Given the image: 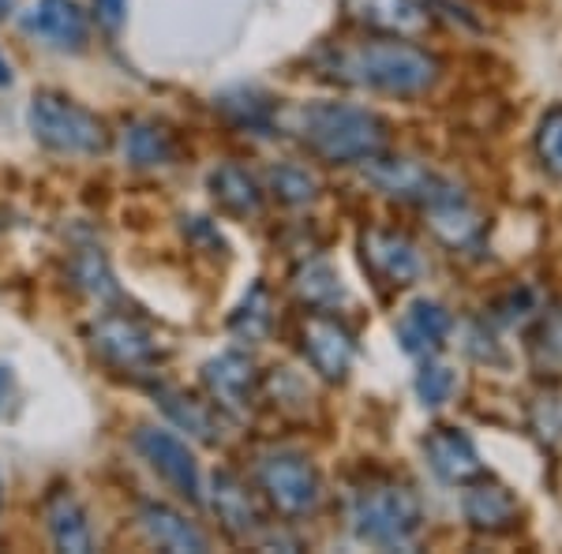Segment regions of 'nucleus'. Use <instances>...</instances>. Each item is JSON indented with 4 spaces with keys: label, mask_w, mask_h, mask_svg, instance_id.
<instances>
[{
    "label": "nucleus",
    "mask_w": 562,
    "mask_h": 554,
    "mask_svg": "<svg viewBox=\"0 0 562 554\" xmlns=\"http://www.w3.org/2000/svg\"><path fill=\"white\" fill-rule=\"evenodd\" d=\"M312 65L330 83L386 98H420L442 76L435 53L416 45L413 38H390V34L323 45L312 57Z\"/></svg>",
    "instance_id": "1"
},
{
    "label": "nucleus",
    "mask_w": 562,
    "mask_h": 554,
    "mask_svg": "<svg viewBox=\"0 0 562 554\" xmlns=\"http://www.w3.org/2000/svg\"><path fill=\"white\" fill-rule=\"evenodd\" d=\"M289 132H296V139L330 166H364L390 147V124L383 116L349 102H307L293 109Z\"/></svg>",
    "instance_id": "2"
},
{
    "label": "nucleus",
    "mask_w": 562,
    "mask_h": 554,
    "mask_svg": "<svg viewBox=\"0 0 562 554\" xmlns=\"http://www.w3.org/2000/svg\"><path fill=\"white\" fill-rule=\"evenodd\" d=\"M349 529L360 543L405 551L424 532L420 495L390 476H371L349 495Z\"/></svg>",
    "instance_id": "3"
},
{
    "label": "nucleus",
    "mask_w": 562,
    "mask_h": 554,
    "mask_svg": "<svg viewBox=\"0 0 562 554\" xmlns=\"http://www.w3.org/2000/svg\"><path fill=\"white\" fill-rule=\"evenodd\" d=\"M26 128L45 150L71 154V158H94L109 147V128L98 113L79 105L60 90H38L26 105Z\"/></svg>",
    "instance_id": "4"
},
{
    "label": "nucleus",
    "mask_w": 562,
    "mask_h": 554,
    "mask_svg": "<svg viewBox=\"0 0 562 554\" xmlns=\"http://www.w3.org/2000/svg\"><path fill=\"white\" fill-rule=\"evenodd\" d=\"M256 479H259V490L267 495V502L274 506L281 517H289V521L315 513L323 502L319 468L296 450H274V453H267V457H259Z\"/></svg>",
    "instance_id": "5"
},
{
    "label": "nucleus",
    "mask_w": 562,
    "mask_h": 554,
    "mask_svg": "<svg viewBox=\"0 0 562 554\" xmlns=\"http://www.w3.org/2000/svg\"><path fill=\"white\" fill-rule=\"evenodd\" d=\"M132 446L139 450V457L166 479L169 487L177 490L180 498L188 502H203V476H199L195 465V453L188 450V442L180 434L166 431V427H135L132 434Z\"/></svg>",
    "instance_id": "6"
},
{
    "label": "nucleus",
    "mask_w": 562,
    "mask_h": 554,
    "mask_svg": "<svg viewBox=\"0 0 562 554\" xmlns=\"http://www.w3.org/2000/svg\"><path fill=\"white\" fill-rule=\"evenodd\" d=\"M90 344H94V352L109 363V368L128 371V375L150 371L161 357L158 341H154V333L147 326L135 323L132 315H121V312H105L102 319L90 326Z\"/></svg>",
    "instance_id": "7"
},
{
    "label": "nucleus",
    "mask_w": 562,
    "mask_h": 554,
    "mask_svg": "<svg viewBox=\"0 0 562 554\" xmlns=\"http://www.w3.org/2000/svg\"><path fill=\"white\" fill-rule=\"evenodd\" d=\"M364 177L383 195L402 199V203H416V206H431L435 199H442L450 188H458L454 180L439 177V172H431L428 166H420V161H413V158H386V150L364 161Z\"/></svg>",
    "instance_id": "8"
},
{
    "label": "nucleus",
    "mask_w": 562,
    "mask_h": 554,
    "mask_svg": "<svg viewBox=\"0 0 562 554\" xmlns=\"http://www.w3.org/2000/svg\"><path fill=\"white\" fill-rule=\"evenodd\" d=\"M301 349L307 363L326 378V383H341L349 375L352 360H357V338L346 323H338L330 312H315L304 319Z\"/></svg>",
    "instance_id": "9"
},
{
    "label": "nucleus",
    "mask_w": 562,
    "mask_h": 554,
    "mask_svg": "<svg viewBox=\"0 0 562 554\" xmlns=\"http://www.w3.org/2000/svg\"><path fill=\"white\" fill-rule=\"evenodd\" d=\"M203 386L222 412L244 416L251 408V402H256V389H259L256 360L240 349L217 352L214 360L203 363Z\"/></svg>",
    "instance_id": "10"
},
{
    "label": "nucleus",
    "mask_w": 562,
    "mask_h": 554,
    "mask_svg": "<svg viewBox=\"0 0 562 554\" xmlns=\"http://www.w3.org/2000/svg\"><path fill=\"white\" fill-rule=\"evenodd\" d=\"M360 256L364 267L386 285H413L424 278V256L420 248L397 229H364L360 236Z\"/></svg>",
    "instance_id": "11"
},
{
    "label": "nucleus",
    "mask_w": 562,
    "mask_h": 554,
    "mask_svg": "<svg viewBox=\"0 0 562 554\" xmlns=\"http://www.w3.org/2000/svg\"><path fill=\"white\" fill-rule=\"evenodd\" d=\"M424 457L435 476L450 487H465L484 476V461H480L476 442L465 434V427H431L424 434Z\"/></svg>",
    "instance_id": "12"
},
{
    "label": "nucleus",
    "mask_w": 562,
    "mask_h": 554,
    "mask_svg": "<svg viewBox=\"0 0 562 554\" xmlns=\"http://www.w3.org/2000/svg\"><path fill=\"white\" fill-rule=\"evenodd\" d=\"M461 513H465V524L484 535H503L521 524V502L506 484L498 479H487V472L473 484L461 487Z\"/></svg>",
    "instance_id": "13"
},
{
    "label": "nucleus",
    "mask_w": 562,
    "mask_h": 554,
    "mask_svg": "<svg viewBox=\"0 0 562 554\" xmlns=\"http://www.w3.org/2000/svg\"><path fill=\"white\" fill-rule=\"evenodd\" d=\"M341 12L349 23L390 34V38H416L431 26V12L424 0H341Z\"/></svg>",
    "instance_id": "14"
},
{
    "label": "nucleus",
    "mask_w": 562,
    "mask_h": 554,
    "mask_svg": "<svg viewBox=\"0 0 562 554\" xmlns=\"http://www.w3.org/2000/svg\"><path fill=\"white\" fill-rule=\"evenodd\" d=\"M450 330H454V315H450L439 299H428V296L413 299L402 312V319H397V341H402V349L416 360L439 357L450 341Z\"/></svg>",
    "instance_id": "15"
},
{
    "label": "nucleus",
    "mask_w": 562,
    "mask_h": 554,
    "mask_svg": "<svg viewBox=\"0 0 562 554\" xmlns=\"http://www.w3.org/2000/svg\"><path fill=\"white\" fill-rule=\"evenodd\" d=\"M26 31L60 53H83L90 42V20L76 0H38L26 15Z\"/></svg>",
    "instance_id": "16"
},
{
    "label": "nucleus",
    "mask_w": 562,
    "mask_h": 554,
    "mask_svg": "<svg viewBox=\"0 0 562 554\" xmlns=\"http://www.w3.org/2000/svg\"><path fill=\"white\" fill-rule=\"evenodd\" d=\"M211 506L222 521V529L233 540H267V521H262L251 490L240 484L233 472H214L211 479Z\"/></svg>",
    "instance_id": "17"
},
{
    "label": "nucleus",
    "mask_w": 562,
    "mask_h": 554,
    "mask_svg": "<svg viewBox=\"0 0 562 554\" xmlns=\"http://www.w3.org/2000/svg\"><path fill=\"white\" fill-rule=\"evenodd\" d=\"M424 211L431 217V233L439 236L447 248H454V251L480 248V240H484V217H480V211L469 203L461 188H450L447 195L435 199Z\"/></svg>",
    "instance_id": "18"
},
{
    "label": "nucleus",
    "mask_w": 562,
    "mask_h": 554,
    "mask_svg": "<svg viewBox=\"0 0 562 554\" xmlns=\"http://www.w3.org/2000/svg\"><path fill=\"white\" fill-rule=\"evenodd\" d=\"M139 529L147 532L150 543L173 554H203L211 551V540L188 521L184 513L166 502H143L139 506Z\"/></svg>",
    "instance_id": "19"
},
{
    "label": "nucleus",
    "mask_w": 562,
    "mask_h": 554,
    "mask_svg": "<svg viewBox=\"0 0 562 554\" xmlns=\"http://www.w3.org/2000/svg\"><path fill=\"white\" fill-rule=\"evenodd\" d=\"M45 524H49L53 547L65 554H87L94 547V535H90L87 510L79 506V498L71 490L57 487L45 495Z\"/></svg>",
    "instance_id": "20"
},
{
    "label": "nucleus",
    "mask_w": 562,
    "mask_h": 554,
    "mask_svg": "<svg viewBox=\"0 0 562 554\" xmlns=\"http://www.w3.org/2000/svg\"><path fill=\"white\" fill-rule=\"evenodd\" d=\"M293 293L312 312H338L349 299L346 281L326 259H307L293 270Z\"/></svg>",
    "instance_id": "21"
},
{
    "label": "nucleus",
    "mask_w": 562,
    "mask_h": 554,
    "mask_svg": "<svg viewBox=\"0 0 562 554\" xmlns=\"http://www.w3.org/2000/svg\"><path fill=\"white\" fill-rule=\"evenodd\" d=\"M158 397V408L173 420L180 431H188L192 439L199 442H217L222 439V423H217V408L199 402V397L184 394V389H173V386H158L154 389Z\"/></svg>",
    "instance_id": "22"
},
{
    "label": "nucleus",
    "mask_w": 562,
    "mask_h": 554,
    "mask_svg": "<svg viewBox=\"0 0 562 554\" xmlns=\"http://www.w3.org/2000/svg\"><path fill=\"white\" fill-rule=\"evenodd\" d=\"M211 195L233 217H256L262 211V188L256 184V177L248 169L233 166V161H225V166H217L211 172Z\"/></svg>",
    "instance_id": "23"
},
{
    "label": "nucleus",
    "mask_w": 562,
    "mask_h": 554,
    "mask_svg": "<svg viewBox=\"0 0 562 554\" xmlns=\"http://www.w3.org/2000/svg\"><path fill=\"white\" fill-rule=\"evenodd\" d=\"M124 158L135 169H158L177 161V139L169 128L154 121H135L124 128Z\"/></svg>",
    "instance_id": "24"
},
{
    "label": "nucleus",
    "mask_w": 562,
    "mask_h": 554,
    "mask_svg": "<svg viewBox=\"0 0 562 554\" xmlns=\"http://www.w3.org/2000/svg\"><path fill=\"white\" fill-rule=\"evenodd\" d=\"M217 109H222L225 121L237 124L240 132L270 135V132H274V121H278L274 102L256 94V90H229V94L217 98Z\"/></svg>",
    "instance_id": "25"
},
{
    "label": "nucleus",
    "mask_w": 562,
    "mask_h": 554,
    "mask_svg": "<svg viewBox=\"0 0 562 554\" xmlns=\"http://www.w3.org/2000/svg\"><path fill=\"white\" fill-rule=\"evenodd\" d=\"M270 326H274V312H270V293L262 281L251 285V293L240 299V307L233 312L229 319V330L237 333L244 341H262L270 333Z\"/></svg>",
    "instance_id": "26"
},
{
    "label": "nucleus",
    "mask_w": 562,
    "mask_h": 554,
    "mask_svg": "<svg viewBox=\"0 0 562 554\" xmlns=\"http://www.w3.org/2000/svg\"><path fill=\"white\" fill-rule=\"evenodd\" d=\"M267 184H270V195L285 206H307L315 195H319V180H315V172H307L304 166H296V161H285V166L270 169Z\"/></svg>",
    "instance_id": "27"
},
{
    "label": "nucleus",
    "mask_w": 562,
    "mask_h": 554,
    "mask_svg": "<svg viewBox=\"0 0 562 554\" xmlns=\"http://www.w3.org/2000/svg\"><path fill=\"white\" fill-rule=\"evenodd\" d=\"M454 394H458V371L447 368V363H435V357L424 360L420 375H416V397H420V405L442 408L454 402Z\"/></svg>",
    "instance_id": "28"
},
{
    "label": "nucleus",
    "mask_w": 562,
    "mask_h": 554,
    "mask_svg": "<svg viewBox=\"0 0 562 554\" xmlns=\"http://www.w3.org/2000/svg\"><path fill=\"white\" fill-rule=\"evenodd\" d=\"M71 274H76V281L87 289L90 296H98V299H113L116 296V281H113V274H109V262H105L102 251L83 248L76 256V267H71Z\"/></svg>",
    "instance_id": "29"
},
{
    "label": "nucleus",
    "mask_w": 562,
    "mask_h": 554,
    "mask_svg": "<svg viewBox=\"0 0 562 554\" xmlns=\"http://www.w3.org/2000/svg\"><path fill=\"white\" fill-rule=\"evenodd\" d=\"M537 158L551 177L562 180V105L543 113L537 128Z\"/></svg>",
    "instance_id": "30"
},
{
    "label": "nucleus",
    "mask_w": 562,
    "mask_h": 554,
    "mask_svg": "<svg viewBox=\"0 0 562 554\" xmlns=\"http://www.w3.org/2000/svg\"><path fill=\"white\" fill-rule=\"evenodd\" d=\"M94 15L105 31H121L128 20V0H94Z\"/></svg>",
    "instance_id": "31"
},
{
    "label": "nucleus",
    "mask_w": 562,
    "mask_h": 554,
    "mask_svg": "<svg viewBox=\"0 0 562 554\" xmlns=\"http://www.w3.org/2000/svg\"><path fill=\"white\" fill-rule=\"evenodd\" d=\"M12 389H15V378H12V368H0V412L12 402Z\"/></svg>",
    "instance_id": "32"
},
{
    "label": "nucleus",
    "mask_w": 562,
    "mask_h": 554,
    "mask_svg": "<svg viewBox=\"0 0 562 554\" xmlns=\"http://www.w3.org/2000/svg\"><path fill=\"white\" fill-rule=\"evenodd\" d=\"M0 87H12V68H8L4 57H0Z\"/></svg>",
    "instance_id": "33"
},
{
    "label": "nucleus",
    "mask_w": 562,
    "mask_h": 554,
    "mask_svg": "<svg viewBox=\"0 0 562 554\" xmlns=\"http://www.w3.org/2000/svg\"><path fill=\"white\" fill-rule=\"evenodd\" d=\"M0 506H4V479H0Z\"/></svg>",
    "instance_id": "34"
}]
</instances>
